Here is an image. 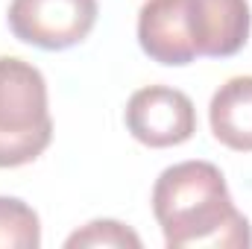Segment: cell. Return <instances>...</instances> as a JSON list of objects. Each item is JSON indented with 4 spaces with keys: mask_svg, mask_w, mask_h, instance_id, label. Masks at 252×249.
Segmentation results:
<instances>
[{
    "mask_svg": "<svg viewBox=\"0 0 252 249\" xmlns=\"http://www.w3.org/2000/svg\"><path fill=\"white\" fill-rule=\"evenodd\" d=\"M153 214L170 249L252 247L250 220L235 208L220 167L211 161H182L156 179Z\"/></svg>",
    "mask_w": 252,
    "mask_h": 249,
    "instance_id": "1",
    "label": "cell"
},
{
    "mask_svg": "<svg viewBox=\"0 0 252 249\" xmlns=\"http://www.w3.org/2000/svg\"><path fill=\"white\" fill-rule=\"evenodd\" d=\"M53 141L47 82L35 64L0 56V167L35 161Z\"/></svg>",
    "mask_w": 252,
    "mask_h": 249,
    "instance_id": "2",
    "label": "cell"
},
{
    "mask_svg": "<svg viewBox=\"0 0 252 249\" xmlns=\"http://www.w3.org/2000/svg\"><path fill=\"white\" fill-rule=\"evenodd\" d=\"M97 0H12L9 30L41 50H67L85 41L97 24Z\"/></svg>",
    "mask_w": 252,
    "mask_h": 249,
    "instance_id": "3",
    "label": "cell"
},
{
    "mask_svg": "<svg viewBox=\"0 0 252 249\" xmlns=\"http://www.w3.org/2000/svg\"><path fill=\"white\" fill-rule=\"evenodd\" d=\"M126 129L135 141L153 150L179 147L196 132V112L185 91L167 85H147L126 103Z\"/></svg>",
    "mask_w": 252,
    "mask_h": 249,
    "instance_id": "4",
    "label": "cell"
},
{
    "mask_svg": "<svg viewBox=\"0 0 252 249\" xmlns=\"http://www.w3.org/2000/svg\"><path fill=\"white\" fill-rule=\"evenodd\" d=\"M141 50L158 64L182 67L199 53L190 35L188 0H147L138 12Z\"/></svg>",
    "mask_w": 252,
    "mask_h": 249,
    "instance_id": "5",
    "label": "cell"
},
{
    "mask_svg": "<svg viewBox=\"0 0 252 249\" xmlns=\"http://www.w3.org/2000/svg\"><path fill=\"white\" fill-rule=\"evenodd\" d=\"M188 21L196 53L211 59L235 56L252 30L247 0H188Z\"/></svg>",
    "mask_w": 252,
    "mask_h": 249,
    "instance_id": "6",
    "label": "cell"
},
{
    "mask_svg": "<svg viewBox=\"0 0 252 249\" xmlns=\"http://www.w3.org/2000/svg\"><path fill=\"white\" fill-rule=\"evenodd\" d=\"M214 138L238 153H252V76H235L217 88L208 106Z\"/></svg>",
    "mask_w": 252,
    "mask_h": 249,
    "instance_id": "7",
    "label": "cell"
},
{
    "mask_svg": "<svg viewBox=\"0 0 252 249\" xmlns=\"http://www.w3.org/2000/svg\"><path fill=\"white\" fill-rule=\"evenodd\" d=\"M38 214L18 196H0V249H38Z\"/></svg>",
    "mask_w": 252,
    "mask_h": 249,
    "instance_id": "8",
    "label": "cell"
},
{
    "mask_svg": "<svg viewBox=\"0 0 252 249\" xmlns=\"http://www.w3.org/2000/svg\"><path fill=\"white\" fill-rule=\"evenodd\" d=\"M67 249H82V247H94V249H141V238L124 226L118 220H94L88 226H82L79 232H73L67 241Z\"/></svg>",
    "mask_w": 252,
    "mask_h": 249,
    "instance_id": "9",
    "label": "cell"
}]
</instances>
